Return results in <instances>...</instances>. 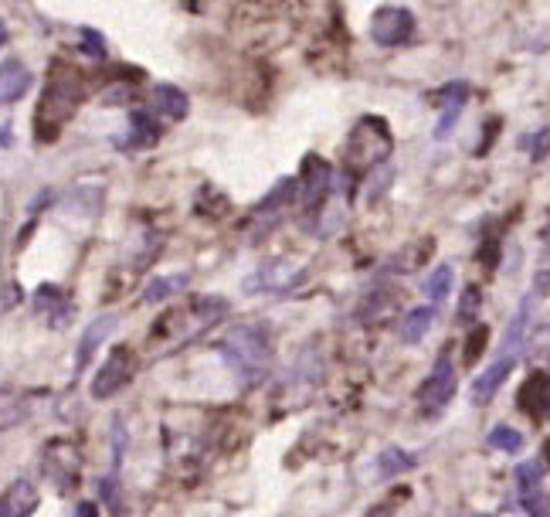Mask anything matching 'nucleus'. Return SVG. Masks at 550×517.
Masks as SVG:
<instances>
[{"label": "nucleus", "mask_w": 550, "mask_h": 517, "mask_svg": "<svg viewBox=\"0 0 550 517\" xmlns=\"http://www.w3.org/2000/svg\"><path fill=\"white\" fill-rule=\"evenodd\" d=\"M221 358L242 381L265 375V364L272 354V340L265 334V327H238L235 334H228L218 344Z\"/></svg>", "instance_id": "1"}, {"label": "nucleus", "mask_w": 550, "mask_h": 517, "mask_svg": "<svg viewBox=\"0 0 550 517\" xmlns=\"http://www.w3.org/2000/svg\"><path fill=\"white\" fill-rule=\"evenodd\" d=\"M85 99V82L78 76L72 65H52V78H48V89H45V99L38 106V127L45 119L52 117V127H48V140L58 137L62 123L78 109V103Z\"/></svg>", "instance_id": "2"}, {"label": "nucleus", "mask_w": 550, "mask_h": 517, "mask_svg": "<svg viewBox=\"0 0 550 517\" xmlns=\"http://www.w3.org/2000/svg\"><path fill=\"white\" fill-rule=\"evenodd\" d=\"M133 375H136V354L126 348V344H119V348L109 350V358H105V364L95 371V378H92V399H113V395H119L123 388L133 381Z\"/></svg>", "instance_id": "3"}, {"label": "nucleus", "mask_w": 550, "mask_h": 517, "mask_svg": "<svg viewBox=\"0 0 550 517\" xmlns=\"http://www.w3.org/2000/svg\"><path fill=\"white\" fill-rule=\"evenodd\" d=\"M415 14L408 7H377L371 17V35L381 48H401L415 38Z\"/></svg>", "instance_id": "4"}, {"label": "nucleus", "mask_w": 550, "mask_h": 517, "mask_svg": "<svg viewBox=\"0 0 550 517\" xmlns=\"http://www.w3.org/2000/svg\"><path fill=\"white\" fill-rule=\"evenodd\" d=\"M455 388H459V371H455V364L448 361V358H438V364L432 368V375L425 378L422 391H418V401H422L425 412H435V409H442V405L452 401Z\"/></svg>", "instance_id": "5"}, {"label": "nucleus", "mask_w": 550, "mask_h": 517, "mask_svg": "<svg viewBox=\"0 0 550 517\" xmlns=\"http://www.w3.org/2000/svg\"><path fill=\"white\" fill-rule=\"evenodd\" d=\"M520 361V354H506V350H499V358L489 364L483 375L473 381V401L475 405H486V401L496 399V391L503 388V381L513 375V368Z\"/></svg>", "instance_id": "6"}, {"label": "nucleus", "mask_w": 550, "mask_h": 517, "mask_svg": "<svg viewBox=\"0 0 550 517\" xmlns=\"http://www.w3.org/2000/svg\"><path fill=\"white\" fill-rule=\"evenodd\" d=\"M27 89H31V72H27V65L17 62V58L0 62V106H11V103H17V99H25Z\"/></svg>", "instance_id": "7"}, {"label": "nucleus", "mask_w": 550, "mask_h": 517, "mask_svg": "<svg viewBox=\"0 0 550 517\" xmlns=\"http://www.w3.org/2000/svg\"><path fill=\"white\" fill-rule=\"evenodd\" d=\"M119 317H113V313H105V317H95V320L82 330V340H78V354H75V371H82V368H89L92 354L103 348V340L109 334H113V327Z\"/></svg>", "instance_id": "8"}, {"label": "nucleus", "mask_w": 550, "mask_h": 517, "mask_svg": "<svg viewBox=\"0 0 550 517\" xmlns=\"http://www.w3.org/2000/svg\"><path fill=\"white\" fill-rule=\"evenodd\" d=\"M299 191H303V205L316 208L330 194V167L320 164L316 157H309L306 167H303V177H299Z\"/></svg>", "instance_id": "9"}, {"label": "nucleus", "mask_w": 550, "mask_h": 517, "mask_svg": "<svg viewBox=\"0 0 550 517\" xmlns=\"http://www.w3.org/2000/svg\"><path fill=\"white\" fill-rule=\"evenodd\" d=\"M520 405H524L534 419H540V415L547 412L550 409V375L534 371V375L526 378L524 388H520Z\"/></svg>", "instance_id": "10"}, {"label": "nucleus", "mask_w": 550, "mask_h": 517, "mask_svg": "<svg viewBox=\"0 0 550 517\" xmlns=\"http://www.w3.org/2000/svg\"><path fill=\"white\" fill-rule=\"evenodd\" d=\"M160 119L154 109H129V140L126 147H154L160 140Z\"/></svg>", "instance_id": "11"}, {"label": "nucleus", "mask_w": 550, "mask_h": 517, "mask_svg": "<svg viewBox=\"0 0 550 517\" xmlns=\"http://www.w3.org/2000/svg\"><path fill=\"white\" fill-rule=\"evenodd\" d=\"M154 103H156V113L166 119H184L191 113V99H187V92L177 89V86H166L160 82L154 89Z\"/></svg>", "instance_id": "12"}, {"label": "nucleus", "mask_w": 550, "mask_h": 517, "mask_svg": "<svg viewBox=\"0 0 550 517\" xmlns=\"http://www.w3.org/2000/svg\"><path fill=\"white\" fill-rule=\"evenodd\" d=\"M415 463H418V456H415V452L391 446V450H385L381 456H377V480H395V477H401V473L415 470Z\"/></svg>", "instance_id": "13"}, {"label": "nucleus", "mask_w": 550, "mask_h": 517, "mask_svg": "<svg viewBox=\"0 0 550 517\" xmlns=\"http://www.w3.org/2000/svg\"><path fill=\"white\" fill-rule=\"evenodd\" d=\"M191 286V272H177V276H156L154 283L143 289V303H164V299L177 297L180 289Z\"/></svg>", "instance_id": "14"}, {"label": "nucleus", "mask_w": 550, "mask_h": 517, "mask_svg": "<svg viewBox=\"0 0 550 517\" xmlns=\"http://www.w3.org/2000/svg\"><path fill=\"white\" fill-rule=\"evenodd\" d=\"M435 327V310L432 307H415V310H408V317H405V327H401V340L405 344H422L425 334Z\"/></svg>", "instance_id": "15"}, {"label": "nucleus", "mask_w": 550, "mask_h": 517, "mask_svg": "<svg viewBox=\"0 0 550 517\" xmlns=\"http://www.w3.org/2000/svg\"><path fill=\"white\" fill-rule=\"evenodd\" d=\"M35 507V487L31 483H17L7 493H0V517H27Z\"/></svg>", "instance_id": "16"}, {"label": "nucleus", "mask_w": 550, "mask_h": 517, "mask_svg": "<svg viewBox=\"0 0 550 517\" xmlns=\"http://www.w3.org/2000/svg\"><path fill=\"white\" fill-rule=\"evenodd\" d=\"M513 477H516V491H520V497L530 501V497H537L540 487H544V466L534 463V460H526V463H516Z\"/></svg>", "instance_id": "17"}, {"label": "nucleus", "mask_w": 550, "mask_h": 517, "mask_svg": "<svg viewBox=\"0 0 550 517\" xmlns=\"http://www.w3.org/2000/svg\"><path fill=\"white\" fill-rule=\"evenodd\" d=\"M452 283H455V272H452V266H435L432 269V276H428V283H425V289H428V297L435 299V303H442V299H448V293H452Z\"/></svg>", "instance_id": "18"}, {"label": "nucleus", "mask_w": 550, "mask_h": 517, "mask_svg": "<svg viewBox=\"0 0 550 517\" xmlns=\"http://www.w3.org/2000/svg\"><path fill=\"white\" fill-rule=\"evenodd\" d=\"M486 442L493 446V450L520 452V450H524V432H520V429H513V426H496L486 436Z\"/></svg>", "instance_id": "19"}, {"label": "nucleus", "mask_w": 550, "mask_h": 517, "mask_svg": "<svg viewBox=\"0 0 550 517\" xmlns=\"http://www.w3.org/2000/svg\"><path fill=\"white\" fill-rule=\"evenodd\" d=\"M524 147L530 150V160H544V157L550 154V127L537 129V133H530V137H524Z\"/></svg>", "instance_id": "20"}, {"label": "nucleus", "mask_w": 550, "mask_h": 517, "mask_svg": "<svg viewBox=\"0 0 550 517\" xmlns=\"http://www.w3.org/2000/svg\"><path fill=\"white\" fill-rule=\"evenodd\" d=\"M465 96H469V86L465 82H452V86L435 92V103H445V109H462Z\"/></svg>", "instance_id": "21"}, {"label": "nucleus", "mask_w": 550, "mask_h": 517, "mask_svg": "<svg viewBox=\"0 0 550 517\" xmlns=\"http://www.w3.org/2000/svg\"><path fill=\"white\" fill-rule=\"evenodd\" d=\"M483 307V289L479 286H465V303L459 307V320H473Z\"/></svg>", "instance_id": "22"}, {"label": "nucleus", "mask_w": 550, "mask_h": 517, "mask_svg": "<svg viewBox=\"0 0 550 517\" xmlns=\"http://www.w3.org/2000/svg\"><path fill=\"white\" fill-rule=\"evenodd\" d=\"M78 35H82V45H85V48L92 52V58H105V41H103V35H99V31H92V27H82Z\"/></svg>", "instance_id": "23"}, {"label": "nucleus", "mask_w": 550, "mask_h": 517, "mask_svg": "<svg viewBox=\"0 0 550 517\" xmlns=\"http://www.w3.org/2000/svg\"><path fill=\"white\" fill-rule=\"evenodd\" d=\"M486 330H475L473 337H469V348H465V361H475L479 358V350H483V340H486Z\"/></svg>", "instance_id": "24"}, {"label": "nucleus", "mask_w": 550, "mask_h": 517, "mask_svg": "<svg viewBox=\"0 0 550 517\" xmlns=\"http://www.w3.org/2000/svg\"><path fill=\"white\" fill-rule=\"evenodd\" d=\"M534 293H550V269H544L534 283Z\"/></svg>", "instance_id": "25"}, {"label": "nucleus", "mask_w": 550, "mask_h": 517, "mask_svg": "<svg viewBox=\"0 0 550 517\" xmlns=\"http://www.w3.org/2000/svg\"><path fill=\"white\" fill-rule=\"evenodd\" d=\"M75 517H99V507L92 504V501H82L75 511Z\"/></svg>", "instance_id": "26"}, {"label": "nucleus", "mask_w": 550, "mask_h": 517, "mask_svg": "<svg viewBox=\"0 0 550 517\" xmlns=\"http://www.w3.org/2000/svg\"><path fill=\"white\" fill-rule=\"evenodd\" d=\"M367 517H395V507H391V504H377V507H371V511H367Z\"/></svg>", "instance_id": "27"}, {"label": "nucleus", "mask_w": 550, "mask_h": 517, "mask_svg": "<svg viewBox=\"0 0 550 517\" xmlns=\"http://www.w3.org/2000/svg\"><path fill=\"white\" fill-rule=\"evenodd\" d=\"M11 143H14L11 129H7V127H0V147H11Z\"/></svg>", "instance_id": "28"}, {"label": "nucleus", "mask_w": 550, "mask_h": 517, "mask_svg": "<svg viewBox=\"0 0 550 517\" xmlns=\"http://www.w3.org/2000/svg\"><path fill=\"white\" fill-rule=\"evenodd\" d=\"M540 242H544V246L550 248V218L544 221V228H540Z\"/></svg>", "instance_id": "29"}, {"label": "nucleus", "mask_w": 550, "mask_h": 517, "mask_svg": "<svg viewBox=\"0 0 550 517\" xmlns=\"http://www.w3.org/2000/svg\"><path fill=\"white\" fill-rule=\"evenodd\" d=\"M7 45V27H4V21H0V48Z\"/></svg>", "instance_id": "30"}, {"label": "nucleus", "mask_w": 550, "mask_h": 517, "mask_svg": "<svg viewBox=\"0 0 550 517\" xmlns=\"http://www.w3.org/2000/svg\"><path fill=\"white\" fill-rule=\"evenodd\" d=\"M544 456H547V460H550V440L544 442Z\"/></svg>", "instance_id": "31"}, {"label": "nucleus", "mask_w": 550, "mask_h": 517, "mask_svg": "<svg viewBox=\"0 0 550 517\" xmlns=\"http://www.w3.org/2000/svg\"><path fill=\"white\" fill-rule=\"evenodd\" d=\"M479 517H493V514H479Z\"/></svg>", "instance_id": "32"}]
</instances>
